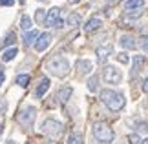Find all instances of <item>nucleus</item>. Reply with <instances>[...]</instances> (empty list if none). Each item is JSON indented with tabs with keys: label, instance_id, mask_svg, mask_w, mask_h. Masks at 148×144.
I'll use <instances>...</instances> for the list:
<instances>
[{
	"label": "nucleus",
	"instance_id": "obj_1",
	"mask_svg": "<svg viewBox=\"0 0 148 144\" xmlns=\"http://www.w3.org/2000/svg\"><path fill=\"white\" fill-rule=\"evenodd\" d=\"M101 102L104 104L108 109H112V111H121V109L124 108V104H126V100H124V95L119 93L117 89H102L101 91Z\"/></svg>",
	"mask_w": 148,
	"mask_h": 144
},
{
	"label": "nucleus",
	"instance_id": "obj_14",
	"mask_svg": "<svg viewBox=\"0 0 148 144\" xmlns=\"http://www.w3.org/2000/svg\"><path fill=\"white\" fill-rule=\"evenodd\" d=\"M71 93H73L71 88H60L59 93H57V99H59L60 102H68V100H70V97H71Z\"/></svg>",
	"mask_w": 148,
	"mask_h": 144
},
{
	"label": "nucleus",
	"instance_id": "obj_28",
	"mask_svg": "<svg viewBox=\"0 0 148 144\" xmlns=\"http://www.w3.org/2000/svg\"><path fill=\"white\" fill-rule=\"evenodd\" d=\"M117 60L121 62V64H128V60H130V59H128V55L124 53V51H121V53L117 55Z\"/></svg>",
	"mask_w": 148,
	"mask_h": 144
},
{
	"label": "nucleus",
	"instance_id": "obj_5",
	"mask_svg": "<svg viewBox=\"0 0 148 144\" xmlns=\"http://www.w3.org/2000/svg\"><path fill=\"white\" fill-rule=\"evenodd\" d=\"M42 131L49 137H59L62 133V124L55 119H48L42 122Z\"/></svg>",
	"mask_w": 148,
	"mask_h": 144
},
{
	"label": "nucleus",
	"instance_id": "obj_3",
	"mask_svg": "<svg viewBox=\"0 0 148 144\" xmlns=\"http://www.w3.org/2000/svg\"><path fill=\"white\" fill-rule=\"evenodd\" d=\"M48 70L55 77H66L70 73V64H68V60L64 57H55V59H51L48 62Z\"/></svg>",
	"mask_w": 148,
	"mask_h": 144
},
{
	"label": "nucleus",
	"instance_id": "obj_33",
	"mask_svg": "<svg viewBox=\"0 0 148 144\" xmlns=\"http://www.w3.org/2000/svg\"><path fill=\"white\" fill-rule=\"evenodd\" d=\"M79 2V0H70V4H77Z\"/></svg>",
	"mask_w": 148,
	"mask_h": 144
},
{
	"label": "nucleus",
	"instance_id": "obj_6",
	"mask_svg": "<svg viewBox=\"0 0 148 144\" xmlns=\"http://www.w3.org/2000/svg\"><path fill=\"white\" fill-rule=\"evenodd\" d=\"M46 26H53V27H64V22L60 20V9L59 8H51L46 13Z\"/></svg>",
	"mask_w": 148,
	"mask_h": 144
},
{
	"label": "nucleus",
	"instance_id": "obj_13",
	"mask_svg": "<svg viewBox=\"0 0 148 144\" xmlns=\"http://www.w3.org/2000/svg\"><path fill=\"white\" fill-rule=\"evenodd\" d=\"M49 78L48 77H44L42 80H40V84H38L37 86V91H35V97H37V99H40V97H44V93H46V91L49 89Z\"/></svg>",
	"mask_w": 148,
	"mask_h": 144
},
{
	"label": "nucleus",
	"instance_id": "obj_41",
	"mask_svg": "<svg viewBox=\"0 0 148 144\" xmlns=\"http://www.w3.org/2000/svg\"><path fill=\"white\" fill-rule=\"evenodd\" d=\"M48 144H49V142H48Z\"/></svg>",
	"mask_w": 148,
	"mask_h": 144
},
{
	"label": "nucleus",
	"instance_id": "obj_30",
	"mask_svg": "<svg viewBox=\"0 0 148 144\" xmlns=\"http://www.w3.org/2000/svg\"><path fill=\"white\" fill-rule=\"evenodd\" d=\"M0 4H2V5H13L15 0H0Z\"/></svg>",
	"mask_w": 148,
	"mask_h": 144
},
{
	"label": "nucleus",
	"instance_id": "obj_8",
	"mask_svg": "<svg viewBox=\"0 0 148 144\" xmlns=\"http://www.w3.org/2000/svg\"><path fill=\"white\" fill-rule=\"evenodd\" d=\"M112 53H113L112 44H102V46H99V48L95 49V55H97V62H104Z\"/></svg>",
	"mask_w": 148,
	"mask_h": 144
},
{
	"label": "nucleus",
	"instance_id": "obj_29",
	"mask_svg": "<svg viewBox=\"0 0 148 144\" xmlns=\"http://www.w3.org/2000/svg\"><path fill=\"white\" fill-rule=\"evenodd\" d=\"M141 48H143V51H145V53H148V37L141 38Z\"/></svg>",
	"mask_w": 148,
	"mask_h": 144
},
{
	"label": "nucleus",
	"instance_id": "obj_21",
	"mask_svg": "<svg viewBox=\"0 0 148 144\" xmlns=\"http://www.w3.org/2000/svg\"><path fill=\"white\" fill-rule=\"evenodd\" d=\"M15 42H16V35H15L13 31H9V33H8V37L4 38V44H2V46H4V48H5V46H13Z\"/></svg>",
	"mask_w": 148,
	"mask_h": 144
},
{
	"label": "nucleus",
	"instance_id": "obj_35",
	"mask_svg": "<svg viewBox=\"0 0 148 144\" xmlns=\"http://www.w3.org/2000/svg\"><path fill=\"white\" fill-rule=\"evenodd\" d=\"M2 128H4V126H2V124H0V135H2Z\"/></svg>",
	"mask_w": 148,
	"mask_h": 144
},
{
	"label": "nucleus",
	"instance_id": "obj_40",
	"mask_svg": "<svg viewBox=\"0 0 148 144\" xmlns=\"http://www.w3.org/2000/svg\"><path fill=\"white\" fill-rule=\"evenodd\" d=\"M40 2H42V0H40Z\"/></svg>",
	"mask_w": 148,
	"mask_h": 144
},
{
	"label": "nucleus",
	"instance_id": "obj_9",
	"mask_svg": "<svg viewBox=\"0 0 148 144\" xmlns=\"http://www.w3.org/2000/svg\"><path fill=\"white\" fill-rule=\"evenodd\" d=\"M49 44H51V35H49V33H40L38 38L35 40V49L40 53V51H44Z\"/></svg>",
	"mask_w": 148,
	"mask_h": 144
},
{
	"label": "nucleus",
	"instance_id": "obj_38",
	"mask_svg": "<svg viewBox=\"0 0 148 144\" xmlns=\"http://www.w3.org/2000/svg\"><path fill=\"white\" fill-rule=\"evenodd\" d=\"M24 2H26V0H20V4H24Z\"/></svg>",
	"mask_w": 148,
	"mask_h": 144
},
{
	"label": "nucleus",
	"instance_id": "obj_2",
	"mask_svg": "<svg viewBox=\"0 0 148 144\" xmlns=\"http://www.w3.org/2000/svg\"><path fill=\"white\" fill-rule=\"evenodd\" d=\"M92 135L97 142H102V144H110L113 141V137H115L113 130L106 122H95L92 128Z\"/></svg>",
	"mask_w": 148,
	"mask_h": 144
},
{
	"label": "nucleus",
	"instance_id": "obj_25",
	"mask_svg": "<svg viewBox=\"0 0 148 144\" xmlns=\"http://www.w3.org/2000/svg\"><path fill=\"white\" fill-rule=\"evenodd\" d=\"M128 141H130V144H141L143 141H141V137H139V133H130L128 135Z\"/></svg>",
	"mask_w": 148,
	"mask_h": 144
},
{
	"label": "nucleus",
	"instance_id": "obj_34",
	"mask_svg": "<svg viewBox=\"0 0 148 144\" xmlns=\"http://www.w3.org/2000/svg\"><path fill=\"white\" fill-rule=\"evenodd\" d=\"M5 144H15V141H8V142H5Z\"/></svg>",
	"mask_w": 148,
	"mask_h": 144
},
{
	"label": "nucleus",
	"instance_id": "obj_15",
	"mask_svg": "<svg viewBox=\"0 0 148 144\" xmlns=\"http://www.w3.org/2000/svg\"><path fill=\"white\" fill-rule=\"evenodd\" d=\"M81 15H79V13H70V15H68V26H70V27H77L79 24H81Z\"/></svg>",
	"mask_w": 148,
	"mask_h": 144
},
{
	"label": "nucleus",
	"instance_id": "obj_26",
	"mask_svg": "<svg viewBox=\"0 0 148 144\" xmlns=\"http://www.w3.org/2000/svg\"><path fill=\"white\" fill-rule=\"evenodd\" d=\"M141 66H143V57H135L134 59V70L141 71Z\"/></svg>",
	"mask_w": 148,
	"mask_h": 144
},
{
	"label": "nucleus",
	"instance_id": "obj_18",
	"mask_svg": "<svg viewBox=\"0 0 148 144\" xmlns=\"http://www.w3.org/2000/svg\"><path fill=\"white\" fill-rule=\"evenodd\" d=\"M143 4H145V0H126V2H124V8L130 11V9L143 8Z\"/></svg>",
	"mask_w": 148,
	"mask_h": 144
},
{
	"label": "nucleus",
	"instance_id": "obj_11",
	"mask_svg": "<svg viewBox=\"0 0 148 144\" xmlns=\"http://www.w3.org/2000/svg\"><path fill=\"white\" fill-rule=\"evenodd\" d=\"M119 44H121L124 49H135L137 48V40H135L132 35H123L119 38Z\"/></svg>",
	"mask_w": 148,
	"mask_h": 144
},
{
	"label": "nucleus",
	"instance_id": "obj_7",
	"mask_svg": "<svg viewBox=\"0 0 148 144\" xmlns=\"http://www.w3.org/2000/svg\"><path fill=\"white\" fill-rule=\"evenodd\" d=\"M35 108L33 106H26L24 109L20 111V115L16 117V120L22 124V126H31L33 124V120H35Z\"/></svg>",
	"mask_w": 148,
	"mask_h": 144
},
{
	"label": "nucleus",
	"instance_id": "obj_16",
	"mask_svg": "<svg viewBox=\"0 0 148 144\" xmlns=\"http://www.w3.org/2000/svg\"><path fill=\"white\" fill-rule=\"evenodd\" d=\"M16 48H11V49H4V53H2V62H9V60H13L15 57H16Z\"/></svg>",
	"mask_w": 148,
	"mask_h": 144
},
{
	"label": "nucleus",
	"instance_id": "obj_37",
	"mask_svg": "<svg viewBox=\"0 0 148 144\" xmlns=\"http://www.w3.org/2000/svg\"><path fill=\"white\" fill-rule=\"evenodd\" d=\"M108 2H110V4H112V2H115V0H108Z\"/></svg>",
	"mask_w": 148,
	"mask_h": 144
},
{
	"label": "nucleus",
	"instance_id": "obj_39",
	"mask_svg": "<svg viewBox=\"0 0 148 144\" xmlns=\"http://www.w3.org/2000/svg\"><path fill=\"white\" fill-rule=\"evenodd\" d=\"M26 144H35V142H26Z\"/></svg>",
	"mask_w": 148,
	"mask_h": 144
},
{
	"label": "nucleus",
	"instance_id": "obj_23",
	"mask_svg": "<svg viewBox=\"0 0 148 144\" xmlns=\"http://www.w3.org/2000/svg\"><path fill=\"white\" fill-rule=\"evenodd\" d=\"M35 20L38 22V24L46 22V11H44V9H37V13H35Z\"/></svg>",
	"mask_w": 148,
	"mask_h": 144
},
{
	"label": "nucleus",
	"instance_id": "obj_10",
	"mask_svg": "<svg viewBox=\"0 0 148 144\" xmlns=\"http://www.w3.org/2000/svg\"><path fill=\"white\" fill-rule=\"evenodd\" d=\"M75 68H77L79 75H88L90 71L93 70V64H92V60H86V59H79V60H77V64H75Z\"/></svg>",
	"mask_w": 148,
	"mask_h": 144
},
{
	"label": "nucleus",
	"instance_id": "obj_20",
	"mask_svg": "<svg viewBox=\"0 0 148 144\" xmlns=\"http://www.w3.org/2000/svg\"><path fill=\"white\" fill-rule=\"evenodd\" d=\"M31 18H29V16H22V18H20V27H22V29H24V31H29L31 29Z\"/></svg>",
	"mask_w": 148,
	"mask_h": 144
},
{
	"label": "nucleus",
	"instance_id": "obj_12",
	"mask_svg": "<svg viewBox=\"0 0 148 144\" xmlns=\"http://www.w3.org/2000/svg\"><path fill=\"white\" fill-rule=\"evenodd\" d=\"M101 26H102V20L99 18V16H95V18H90V20L86 22V26H84V31H86V33H93V31L101 29Z\"/></svg>",
	"mask_w": 148,
	"mask_h": 144
},
{
	"label": "nucleus",
	"instance_id": "obj_24",
	"mask_svg": "<svg viewBox=\"0 0 148 144\" xmlns=\"http://www.w3.org/2000/svg\"><path fill=\"white\" fill-rule=\"evenodd\" d=\"M97 80H99V78L95 77V75L88 78V89H90V91H97Z\"/></svg>",
	"mask_w": 148,
	"mask_h": 144
},
{
	"label": "nucleus",
	"instance_id": "obj_22",
	"mask_svg": "<svg viewBox=\"0 0 148 144\" xmlns=\"http://www.w3.org/2000/svg\"><path fill=\"white\" fill-rule=\"evenodd\" d=\"M16 84L22 86V88H26V86L29 84V75H18V77H16Z\"/></svg>",
	"mask_w": 148,
	"mask_h": 144
},
{
	"label": "nucleus",
	"instance_id": "obj_17",
	"mask_svg": "<svg viewBox=\"0 0 148 144\" xmlns=\"http://www.w3.org/2000/svg\"><path fill=\"white\" fill-rule=\"evenodd\" d=\"M37 38H38V31H37V29H35V31H27L26 35H24V44H26V46H31Z\"/></svg>",
	"mask_w": 148,
	"mask_h": 144
},
{
	"label": "nucleus",
	"instance_id": "obj_32",
	"mask_svg": "<svg viewBox=\"0 0 148 144\" xmlns=\"http://www.w3.org/2000/svg\"><path fill=\"white\" fill-rule=\"evenodd\" d=\"M4 80H5V75H4V71H2V68H0V86L4 84Z\"/></svg>",
	"mask_w": 148,
	"mask_h": 144
},
{
	"label": "nucleus",
	"instance_id": "obj_31",
	"mask_svg": "<svg viewBox=\"0 0 148 144\" xmlns=\"http://www.w3.org/2000/svg\"><path fill=\"white\" fill-rule=\"evenodd\" d=\"M143 91H145V93H148V78L143 80Z\"/></svg>",
	"mask_w": 148,
	"mask_h": 144
},
{
	"label": "nucleus",
	"instance_id": "obj_19",
	"mask_svg": "<svg viewBox=\"0 0 148 144\" xmlns=\"http://www.w3.org/2000/svg\"><path fill=\"white\" fill-rule=\"evenodd\" d=\"M82 135L77 133V131H73V133L70 135V139H68V144H82Z\"/></svg>",
	"mask_w": 148,
	"mask_h": 144
},
{
	"label": "nucleus",
	"instance_id": "obj_27",
	"mask_svg": "<svg viewBox=\"0 0 148 144\" xmlns=\"http://www.w3.org/2000/svg\"><path fill=\"white\" fill-rule=\"evenodd\" d=\"M135 130H137L139 133H146V131H148V124L146 122H137V124H135Z\"/></svg>",
	"mask_w": 148,
	"mask_h": 144
},
{
	"label": "nucleus",
	"instance_id": "obj_4",
	"mask_svg": "<svg viewBox=\"0 0 148 144\" xmlns=\"http://www.w3.org/2000/svg\"><path fill=\"white\" fill-rule=\"evenodd\" d=\"M102 78L106 80V84H119L123 80V73H121V70H117L115 66H104Z\"/></svg>",
	"mask_w": 148,
	"mask_h": 144
},
{
	"label": "nucleus",
	"instance_id": "obj_36",
	"mask_svg": "<svg viewBox=\"0 0 148 144\" xmlns=\"http://www.w3.org/2000/svg\"><path fill=\"white\" fill-rule=\"evenodd\" d=\"M141 144H148V141H143V142H141Z\"/></svg>",
	"mask_w": 148,
	"mask_h": 144
}]
</instances>
